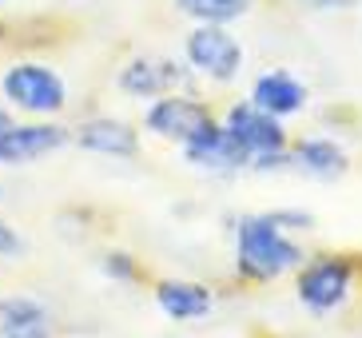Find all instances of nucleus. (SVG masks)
<instances>
[{
	"label": "nucleus",
	"instance_id": "obj_1",
	"mask_svg": "<svg viewBox=\"0 0 362 338\" xmlns=\"http://www.w3.org/2000/svg\"><path fill=\"white\" fill-rule=\"evenodd\" d=\"M307 259L303 243H295L271 215H247L235 227V275L251 286L275 283V279L298 271Z\"/></svg>",
	"mask_w": 362,
	"mask_h": 338
},
{
	"label": "nucleus",
	"instance_id": "obj_2",
	"mask_svg": "<svg viewBox=\"0 0 362 338\" xmlns=\"http://www.w3.org/2000/svg\"><path fill=\"white\" fill-rule=\"evenodd\" d=\"M358 275H362V259H354L346 251L307 255L303 267L295 271V298L303 303L307 315L327 318L339 307H346V298L358 286Z\"/></svg>",
	"mask_w": 362,
	"mask_h": 338
},
{
	"label": "nucleus",
	"instance_id": "obj_3",
	"mask_svg": "<svg viewBox=\"0 0 362 338\" xmlns=\"http://www.w3.org/2000/svg\"><path fill=\"white\" fill-rule=\"evenodd\" d=\"M0 92L16 112L52 120L68 107V84L52 64L44 60H16L0 76Z\"/></svg>",
	"mask_w": 362,
	"mask_h": 338
},
{
	"label": "nucleus",
	"instance_id": "obj_4",
	"mask_svg": "<svg viewBox=\"0 0 362 338\" xmlns=\"http://www.w3.org/2000/svg\"><path fill=\"white\" fill-rule=\"evenodd\" d=\"M183 60L195 76L211 84H231L243 68V44L227 24H195L183 40Z\"/></svg>",
	"mask_w": 362,
	"mask_h": 338
},
{
	"label": "nucleus",
	"instance_id": "obj_5",
	"mask_svg": "<svg viewBox=\"0 0 362 338\" xmlns=\"http://www.w3.org/2000/svg\"><path fill=\"white\" fill-rule=\"evenodd\" d=\"M215 124L211 104H203L187 92H168L160 100H151L148 112H144V127H148L156 139H168L175 148H183L187 139H195L203 127Z\"/></svg>",
	"mask_w": 362,
	"mask_h": 338
},
{
	"label": "nucleus",
	"instance_id": "obj_6",
	"mask_svg": "<svg viewBox=\"0 0 362 338\" xmlns=\"http://www.w3.org/2000/svg\"><path fill=\"white\" fill-rule=\"evenodd\" d=\"M187 64H175L168 56H132L116 76V88L128 100H160L168 92L187 88Z\"/></svg>",
	"mask_w": 362,
	"mask_h": 338
},
{
	"label": "nucleus",
	"instance_id": "obj_7",
	"mask_svg": "<svg viewBox=\"0 0 362 338\" xmlns=\"http://www.w3.org/2000/svg\"><path fill=\"white\" fill-rule=\"evenodd\" d=\"M72 132L60 120H33V124H12L0 136V163L4 168H21V163H36V159L52 156V151L68 148Z\"/></svg>",
	"mask_w": 362,
	"mask_h": 338
},
{
	"label": "nucleus",
	"instance_id": "obj_8",
	"mask_svg": "<svg viewBox=\"0 0 362 338\" xmlns=\"http://www.w3.org/2000/svg\"><path fill=\"white\" fill-rule=\"evenodd\" d=\"M180 151L195 171H207V175H235V171L251 168V151H247L219 120H215L211 127H203L195 139H187Z\"/></svg>",
	"mask_w": 362,
	"mask_h": 338
},
{
	"label": "nucleus",
	"instance_id": "obj_9",
	"mask_svg": "<svg viewBox=\"0 0 362 338\" xmlns=\"http://www.w3.org/2000/svg\"><path fill=\"white\" fill-rule=\"evenodd\" d=\"M219 124H223L227 132H231V136L239 139L247 151H251V159L267 156V151H287L291 148V136H287V127H283V120L259 112L251 100L231 104L223 112V120H219Z\"/></svg>",
	"mask_w": 362,
	"mask_h": 338
},
{
	"label": "nucleus",
	"instance_id": "obj_10",
	"mask_svg": "<svg viewBox=\"0 0 362 338\" xmlns=\"http://www.w3.org/2000/svg\"><path fill=\"white\" fill-rule=\"evenodd\" d=\"M247 100H251L259 112H267V116L291 120V116H303V112H307L310 92L298 76L287 72V68H271V72H263L255 84H251V95H247Z\"/></svg>",
	"mask_w": 362,
	"mask_h": 338
},
{
	"label": "nucleus",
	"instance_id": "obj_11",
	"mask_svg": "<svg viewBox=\"0 0 362 338\" xmlns=\"http://www.w3.org/2000/svg\"><path fill=\"white\" fill-rule=\"evenodd\" d=\"M72 144L80 151L92 156H107V159H136L139 156V132L128 120H112V116H96L72 132Z\"/></svg>",
	"mask_w": 362,
	"mask_h": 338
},
{
	"label": "nucleus",
	"instance_id": "obj_12",
	"mask_svg": "<svg viewBox=\"0 0 362 338\" xmlns=\"http://www.w3.org/2000/svg\"><path fill=\"white\" fill-rule=\"evenodd\" d=\"M156 307L175 322H195V318L211 315L215 295L211 286L195 283V279H160L156 283Z\"/></svg>",
	"mask_w": 362,
	"mask_h": 338
},
{
	"label": "nucleus",
	"instance_id": "obj_13",
	"mask_svg": "<svg viewBox=\"0 0 362 338\" xmlns=\"http://www.w3.org/2000/svg\"><path fill=\"white\" fill-rule=\"evenodd\" d=\"M291 168H298L303 175H315V180H342L351 171V159L342 151V144L327 136H307L291 144Z\"/></svg>",
	"mask_w": 362,
	"mask_h": 338
},
{
	"label": "nucleus",
	"instance_id": "obj_14",
	"mask_svg": "<svg viewBox=\"0 0 362 338\" xmlns=\"http://www.w3.org/2000/svg\"><path fill=\"white\" fill-rule=\"evenodd\" d=\"M175 8L195 24H235L255 8V0H175Z\"/></svg>",
	"mask_w": 362,
	"mask_h": 338
},
{
	"label": "nucleus",
	"instance_id": "obj_15",
	"mask_svg": "<svg viewBox=\"0 0 362 338\" xmlns=\"http://www.w3.org/2000/svg\"><path fill=\"white\" fill-rule=\"evenodd\" d=\"M28 327H48V307L36 303V298H28V295L0 298V334L28 330Z\"/></svg>",
	"mask_w": 362,
	"mask_h": 338
},
{
	"label": "nucleus",
	"instance_id": "obj_16",
	"mask_svg": "<svg viewBox=\"0 0 362 338\" xmlns=\"http://www.w3.org/2000/svg\"><path fill=\"white\" fill-rule=\"evenodd\" d=\"M100 275L112 279V283L119 286H132L144 279V267H139V259L132 251H124V247H107L104 255H100Z\"/></svg>",
	"mask_w": 362,
	"mask_h": 338
},
{
	"label": "nucleus",
	"instance_id": "obj_17",
	"mask_svg": "<svg viewBox=\"0 0 362 338\" xmlns=\"http://www.w3.org/2000/svg\"><path fill=\"white\" fill-rule=\"evenodd\" d=\"M267 215H271L283 231H310V227H315V215L298 211V207H283V211H267Z\"/></svg>",
	"mask_w": 362,
	"mask_h": 338
},
{
	"label": "nucleus",
	"instance_id": "obj_18",
	"mask_svg": "<svg viewBox=\"0 0 362 338\" xmlns=\"http://www.w3.org/2000/svg\"><path fill=\"white\" fill-rule=\"evenodd\" d=\"M21 255H24V239L0 219V259H21Z\"/></svg>",
	"mask_w": 362,
	"mask_h": 338
},
{
	"label": "nucleus",
	"instance_id": "obj_19",
	"mask_svg": "<svg viewBox=\"0 0 362 338\" xmlns=\"http://www.w3.org/2000/svg\"><path fill=\"white\" fill-rule=\"evenodd\" d=\"M291 4L307 12H334V8H354L358 0H291Z\"/></svg>",
	"mask_w": 362,
	"mask_h": 338
},
{
	"label": "nucleus",
	"instance_id": "obj_20",
	"mask_svg": "<svg viewBox=\"0 0 362 338\" xmlns=\"http://www.w3.org/2000/svg\"><path fill=\"white\" fill-rule=\"evenodd\" d=\"M0 338H52L48 327H28V330H12V334H0Z\"/></svg>",
	"mask_w": 362,
	"mask_h": 338
},
{
	"label": "nucleus",
	"instance_id": "obj_21",
	"mask_svg": "<svg viewBox=\"0 0 362 338\" xmlns=\"http://www.w3.org/2000/svg\"><path fill=\"white\" fill-rule=\"evenodd\" d=\"M12 124H16V120H12V112H4V107H0V136H4Z\"/></svg>",
	"mask_w": 362,
	"mask_h": 338
},
{
	"label": "nucleus",
	"instance_id": "obj_22",
	"mask_svg": "<svg viewBox=\"0 0 362 338\" xmlns=\"http://www.w3.org/2000/svg\"><path fill=\"white\" fill-rule=\"evenodd\" d=\"M4 4H8V0H0V8H4Z\"/></svg>",
	"mask_w": 362,
	"mask_h": 338
}]
</instances>
